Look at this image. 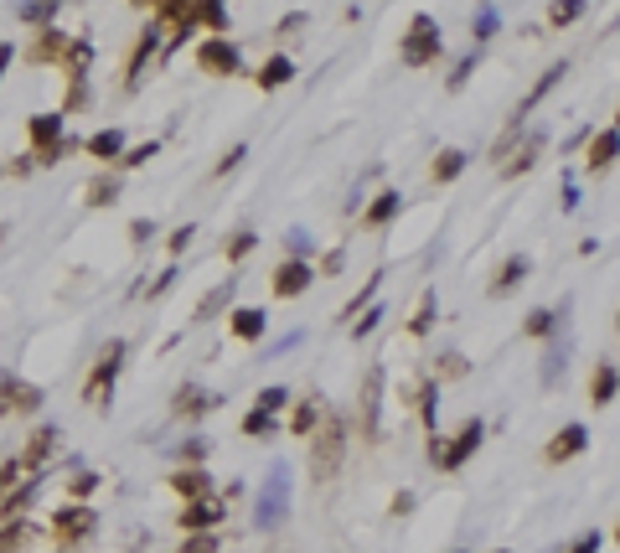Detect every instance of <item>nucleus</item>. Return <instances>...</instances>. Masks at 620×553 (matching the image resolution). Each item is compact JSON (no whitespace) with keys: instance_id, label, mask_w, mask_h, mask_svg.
Instances as JSON below:
<instances>
[{"instance_id":"f257e3e1","label":"nucleus","mask_w":620,"mask_h":553,"mask_svg":"<svg viewBox=\"0 0 620 553\" xmlns=\"http://www.w3.org/2000/svg\"><path fill=\"white\" fill-rule=\"evenodd\" d=\"M341 455H347V419L331 414L321 424V435L310 440V481H331L341 471Z\"/></svg>"},{"instance_id":"f03ea898","label":"nucleus","mask_w":620,"mask_h":553,"mask_svg":"<svg viewBox=\"0 0 620 553\" xmlns=\"http://www.w3.org/2000/svg\"><path fill=\"white\" fill-rule=\"evenodd\" d=\"M285 517H290V466H285V460H274V471H269V481L259 491V507H254V528L269 533Z\"/></svg>"},{"instance_id":"7ed1b4c3","label":"nucleus","mask_w":620,"mask_h":553,"mask_svg":"<svg viewBox=\"0 0 620 553\" xmlns=\"http://www.w3.org/2000/svg\"><path fill=\"white\" fill-rule=\"evenodd\" d=\"M119 357H124V342L114 336V342H104L99 362H93V373L83 383V404L88 409H109L114 404V378H119Z\"/></svg>"},{"instance_id":"20e7f679","label":"nucleus","mask_w":620,"mask_h":553,"mask_svg":"<svg viewBox=\"0 0 620 553\" xmlns=\"http://www.w3.org/2000/svg\"><path fill=\"white\" fill-rule=\"evenodd\" d=\"M398 57H403L409 68H429L434 57H440V26H434L429 16H414V21H409V32H403Z\"/></svg>"},{"instance_id":"39448f33","label":"nucleus","mask_w":620,"mask_h":553,"mask_svg":"<svg viewBox=\"0 0 620 553\" xmlns=\"http://www.w3.org/2000/svg\"><path fill=\"white\" fill-rule=\"evenodd\" d=\"M93 528H99V512L83 507V502L57 507V517H52V538H57V548H78V543H88Z\"/></svg>"},{"instance_id":"423d86ee","label":"nucleus","mask_w":620,"mask_h":553,"mask_svg":"<svg viewBox=\"0 0 620 553\" xmlns=\"http://www.w3.org/2000/svg\"><path fill=\"white\" fill-rule=\"evenodd\" d=\"M383 367H367V378H362V398H357V424H362V435L367 440H378L383 435Z\"/></svg>"},{"instance_id":"0eeeda50","label":"nucleus","mask_w":620,"mask_h":553,"mask_svg":"<svg viewBox=\"0 0 620 553\" xmlns=\"http://www.w3.org/2000/svg\"><path fill=\"white\" fill-rule=\"evenodd\" d=\"M197 68L212 73V78H233V73L243 68V57H238V47H233L228 37H207V42L197 47Z\"/></svg>"},{"instance_id":"6e6552de","label":"nucleus","mask_w":620,"mask_h":553,"mask_svg":"<svg viewBox=\"0 0 620 553\" xmlns=\"http://www.w3.org/2000/svg\"><path fill=\"white\" fill-rule=\"evenodd\" d=\"M481 440H486V424H481V419H465V424H460V435H455V440H445L440 471H460L465 460H471V455L481 450Z\"/></svg>"},{"instance_id":"1a4fd4ad","label":"nucleus","mask_w":620,"mask_h":553,"mask_svg":"<svg viewBox=\"0 0 620 553\" xmlns=\"http://www.w3.org/2000/svg\"><path fill=\"white\" fill-rule=\"evenodd\" d=\"M42 409V388L37 383H21L16 373L0 378V414H37Z\"/></svg>"},{"instance_id":"9d476101","label":"nucleus","mask_w":620,"mask_h":553,"mask_svg":"<svg viewBox=\"0 0 620 553\" xmlns=\"http://www.w3.org/2000/svg\"><path fill=\"white\" fill-rule=\"evenodd\" d=\"M310 280H316V269H310V259H285L274 269V295L279 300H295L310 290Z\"/></svg>"},{"instance_id":"9b49d317","label":"nucleus","mask_w":620,"mask_h":553,"mask_svg":"<svg viewBox=\"0 0 620 553\" xmlns=\"http://www.w3.org/2000/svg\"><path fill=\"white\" fill-rule=\"evenodd\" d=\"M223 497H202V502H186V512H181V533L192 538V533H212L217 522H223Z\"/></svg>"},{"instance_id":"f8f14e48","label":"nucleus","mask_w":620,"mask_h":553,"mask_svg":"<svg viewBox=\"0 0 620 553\" xmlns=\"http://www.w3.org/2000/svg\"><path fill=\"white\" fill-rule=\"evenodd\" d=\"M212 404H223V398H217V393H202L197 383H181L176 398H171V409H176L181 419H202V414H212Z\"/></svg>"},{"instance_id":"ddd939ff","label":"nucleus","mask_w":620,"mask_h":553,"mask_svg":"<svg viewBox=\"0 0 620 553\" xmlns=\"http://www.w3.org/2000/svg\"><path fill=\"white\" fill-rule=\"evenodd\" d=\"M620 161V130H600V135H589V156H584V166L589 171H610Z\"/></svg>"},{"instance_id":"4468645a","label":"nucleus","mask_w":620,"mask_h":553,"mask_svg":"<svg viewBox=\"0 0 620 553\" xmlns=\"http://www.w3.org/2000/svg\"><path fill=\"white\" fill-rule=\"evenodd\" d=\"M584 445H589V429L584 424H564V429H558V435L548 440V460H553V466H558V460H574V455H584Z\"/></svg>"},{"instance_id":"2eb2a0df","label":"nucleus","mask_w":620,"mask_h":553,"mask_svg":"<svg viewBox=\"0 0 620 553\" xmlns=\"http://www.w3.org/2000/svg\"><path fill=\"white\" fill-rule=\"evenodd\" d=\"M62 140H68V135H62V114H37V119H31V145H37L42 161L52 156Z\"/></svg>"},{"instance_id":"dca6fc26","label":"nucleus","mask_w":620,"mask_h":553,"mask_svg":"<svg viewBox=\"0 0 620 553\" xmlns=\"http://www.w3.org/2000/svg\"><path fill=\"white\" fill-rule=\"evenodd\" d=\"M171 491H176L181 502H202L207 491H212V476H207L202 466H181V471L171 476Z\"/></svg>"},{"instance_id":"f3484780","label":"nucleus","mask_w":620,"mask_h":553,"mask_svg":"<svg viewBox=\"0 0 620 553\" xmlns=\"http://www.w3.org/2000/svg\"><path fill=\"white\" fill-rule=\"evenodd\" d=\"M228 331L238 336V342H259L264 336V311L259 305H238V311H228Z\"/></svg>"},{"instance_id":"a211bd4d","label":"nucleus","mask_w":620,"mask_h":553,"mask_svg":"<svg viewBox=\"0 0 620 553\" xmlns=\"http://www.w3.org/2000/svg\"><path fill=\"white\" fill-rule=\"evenodd\" d=\"M68 52H73V42L62 37L57 26H47V32H42V42L26 52V63H62V57H68Z\"/></svg>"},{"instance_id":"6ab92c4d","label":"nucleus","mask_w":620,"mask_h":553,"mask_svg":"<svg viewBox=\"0 0 620 553\" xmlns=\"http://www.w3.org/2000/svg\"><path fill=\"white\" fill-rule=\"evenodd\" d=\"M57 435H62V429H57V424H37V435H31V440H26V455H21V466H26V471H37V466H42V460L52 455V445H57Z\"/></svg>"},{"instance_id":"aec40b11","label":"nucleus","mask_w":620,"mask_h":553,"mask_svg":"<svg viewBox=\"0 0 620 553\" xmlns=\"http://www.w3.org/2000/svg\"><path fill=\"white\" fill-rule=\"evenodd\" d=\"M409 398L419 404V419L429 424V435H434V424H440V383L424 378V383H414V388H409Z\"/></svg>"},{"instance_id":"412c9836","label":"nucleus","mask_w":620,"mask_h":553,"mask_svg":"<svg viewBox=\"0 0 620 553\" xmlns=\"http://www.w3.org/2000/svg\"><path fill=\"white\" fill-rule=\"evenodd\" d=\"M543 145H548V135H543V130H533V135L522 140V150H517V156H512V161H507L502 171H507V176H522V171H533V166H538V156H543Z\"/></svg>"},{"instance_id":"4be33fe9","label":"nucleus","mask_w":620,"mask_h":553,"mask_svg":"<svg viewBox=\"0 0 620 553\" xmlns=\"http://www.w3.org/2000/svg\"><path fill=\"white\" fill-rule=\"evenodd\" d=\"M527 269H533V264H527V254H512L502 269H496V280H491V295H507V290H517L522 280H527Z\"/></svg>"},{"instance_id":"5701e85b","label":"nucleus","mask_w":620,"mask_h":553,"mask_svg":"<svg viewBox=\"0 0 620 553\" xmlns=\"http://www.w3.org/2000/svg\"><path fill=\"white\" fill-rule=\"evenodd\" d=\"M155 32H161V26H145V37L135 42V52H130V78H124V88H140V73H145V63H150V52H155V42H161V37H155Z\"/></svg>"},{"instance_id":"b1692460","label":"nucleus","mask_w":620,"mask_h":553,"mask_svg":"<svg viewBox=\"0 0 620 553\" xmlns=\"http://www.w3.org/2000/svg\"><path fill=\"white\" fill-rule=\"evenodd\" d=\"M233 295H238V280H223V285H217V290H207V295H202V305H197V316H192V321H212L217 311H228V305H233Z\"/></svg>"},{"instance_id":"393cba45","label":"nucleus","mask_w":620,"mask_h":553,"mask_svg":"<svg viewBox=\"0 0 620 553\" xmlns=\"http://www.w3.org/2000/svg\"><path fill=\"white\" fill-rule=\"evenodd\" d=\"M460 171H465V150H440L434 166H429V181H434V187H450Z\"/></svg>"},{"instance_id":"a878e982","label":"nucleus","mask_w":620,"mask_h":553,"mask_svg":"<svg viewBox=\"0 0 620 553\" xmlns=\"http://www.w3.org/2000/svg\"><path fill=\"white\" fill-rule=\"evenodd\" d=\"M88 156H99V161H124V135L119 130H99V135H88Z\"/></svg>"},{"instance_id":"bb28decb","label":"nucleus","mask_w":620,"mask_h":553,"mask_svg":"<svg viewBox=\"0 0 620 553\" xmlns=\"http://www.w3.org/2000/svg\"><path fill=\"white\" fill-rule=\"evenodd\" d=\"M564 73H569V63H553V68H548V73H543V78L533 83V94H527V99H522V109H517L512 119H522V114H527V109H533V104H543V99L553 94V88H558V78H564Z\"/></svg>"},{"instance_id":"cd10ccee","label":"nucleus","mask_w":620,"mask_h":553,"mask_svg":"<svg viewBox=\"0 0 620 553\" xmlns=\"http://www.w3.org/2000/svg\"><path fill=\"white\" fill-rule=\"evenodd\" d=\"M615 393H620V373H615L610 362H600V367H595V378H589V398H595V404H610Z\"/></svg>"},{"instance_id":"c85d7f7f","label":"nucleus","mask_w":620,"mask_h":553,"mask_svg":"<svg viewBox=\"0 0 620 553\" xmlns=\"http://www.w3.org/2000/svg\"><path fill=\"white\" fill-rule=\"evenodd\" d=\"M295 78V63H290V57H269V63L259 68V88H264V94H269V88H285Z\"/></svg>"},{"instance_id":"c756f323","label":"nucleus","mask_w":620,"mask_h":553,"mask_svg":"<svg viewBox=\"0 0 620 553\" xmlns=\"http://www.w3.org/2000/svg\"><path fill=\"white\" fill-rule=\"evenodd\" d=\"M31 497H37V481H26V486H16L6 502H0V517L6 522H21L26 517V507H31Z\"/></svg>"},{"instance_id":"7c9ffc66","label":"nucleus","mask_w":620,"mask_h":553,"mask_svg":"<svg viewBox=\"0 0 620 553\" xmlns=\"http://www.w3.org/2000/svg\"><path fill=\"white\" fill-rule=\"evenodd\" d=\"M83 202H88V207H114V202H119V181H114V176H99V181H88Z\"/></svg>"},{"instance_id":"2f4dec72","label":"nucleus","mask_w":620,"mask_h":553,"mask_svg":"<svg viewBox=\"0 0 620 553\" xmlns=\"http://www.w3.org/2000/svg\"><path fill=\"white\" fill-rule=\"evenodd\" d=\"M496 26H502V11H496V6H481V11L471 16V37H476V47L496 37Z\"/></svg>"},{"instance_id":"473e14b6","label":"nucleus","mask_w":620,"mask_h":553,"mask_svg":"<svg viewBox=\"0 0 620 553\" xmlns=\"http://www.w3.org/2000/svg\"><path fill=\"white\" fill-rule=\"evenodd\" d=\"M393 212H398V192H378V202H372V207L362 212V223H367V228H383V223L393 218Z\"/></svg>"},{"instance_id":"72a5a7b5","label":"nucleus","mask_w":620,"mask_h":553,"mask_svg":"<svg viewBox=\"0 0 620 553\" xmlns=\"http://www.w3.org/2000/svg\"><path fill=\"white\" fill-rule=\"evenodd\" d=\"M434 316H440V305H434V290H424V300H419V311H414V321H409V331H414V336H429V326H434Z\"/></svg>"},{"instance_id":"f704fd0d","label":"nucleus","mask_w":620,"mask_h":553,"mask_svg":"<svg viewBox=\"0 0 620 553\" xmlns=\"http://www.w3.org/2000/svg\"><path fill=\"white\" fill-rule=\"evenodd\" d=\"M269 429H274V414H269V409H259V404H254V409L243 414V435H248V440L269 435Z\"/></svg>"},{"instance_id":"c9c22d12","label":"nucleus","mask_w":620,"mask_h":553,"mask_svg":"<svg viewBox=\"0 0 620 553\" xmlns=\"http://www.w3.org/2000/svg\"><path fill=\"white\" fill-rule=\"evenodd\" d=\"M26 538H31V522L26 517L21 522H6V528H0V553H16Z\"/></svg>"},{"instance_id":"e433bc0d","label":"nucleus","mask_w":620,"mask_h":553,"mask_svg":"<svg viewBox=\"0 0 620 553\" xmlns=\"http://www.w3.org/2000/svg\"><path fill=\"white\" fill-rule=\"evenodd\" d=\"M88 57H93V47H88V37H78L73 52H68V78H83L88 73Z\"/></svg>"},{"instance_id":"4c0bfd02","label":"nucleus","mask_w":620,"mask_h":553,"mask_svg":"<svg viewBox=\"0 0 620 553\" xmlns=\"http://www.w3.org/2000/svg\"><path fill=\"white\" fill-rule=\"evenodd\" d=\"M522 331H527V336H553V331H558V316H553V311H533V316L522 321Z\"/></svg>"},{"instance_id":"58836bf2","label":"nucleus","mask_w":620,"mask_h":553,"mask_svg":"<svg viewBox=\"0 0 620 553\" xmlns=\"http://www.w3.org/2000/svg\"><path fill=\"white\" fill-rule=\"evenodd\" d=\"M52 16H57L52 0H37V6H21V21H26V26H52Z\"/></svg>"},{"instance_id":"ea45409f","label":"nucleus","mask_w":620,"mask_h":553,"mask_svg":"<svg viewBox=\"0 0 620 553\" xmlns=\"http://www.w3.org/2000/svg\"><path fill=\"white\" fill-rule=\"evenodd\" d=\"M316 424H321V409H316V404H300V409H295V419H290L295 435H310Z\"/></svg>"},{"instance_id":"a19ab883","label":"nucleus","mask_w":620,"mask_h":553,"mask_svg":"<svg viewBox=\"0 0 620 553\" xmlns=\"http://www.w3.org/2000/svg\"><path fill=\"white\" fill-rule=\"evenodd\" d=\"M254 404H259V409H269V414H279V409H285V404H290V393H285V388H279V383H269V388H264V393L254 398Z\"/></svg>"},{"instance_id":"79ce46f5","label":"nucleus","mask_w":620,"mask_h":553,"mask_svg":"<svg viewBox=\"0 0 620 553\" xmlns=\"http://www.w3.org/2000/svg\"><path fill=\"white\" fill-rule=\"evenodd\" d=\"M476 63H481V52H465V57H460V63H455V73H450L445 83H450V88H465V78H471V73H476Z\"/></svg>"},{"instance_id":"37998d69","label":"nucleus","mask_w":620,"mask_h":553,"mask_svg":"<svg viewBox=\"0 0 620 553\" xmlns=\"http://www.w3.org/2000/svg\"><path fill=\"white\" fill-rule=\"evenodd\" d=\"M254 243H259V233H233V243H228L223 254L238 264V259H248V254H254Z\"/></svg>"},{"instance_id":"c03bdc74","label":"nucleus","mask_w":620,"mask_h":553,"mask_svg":"<svg viewBox=\"0 0 620 553\" xmlns=\"http://www.w3.org/2000/svg\"><path fill=\"white\" fill-rule=\"evenodd\" d=\"M176 553H217V533H192V538H181Z\"/></svg>"},{"instance_id":"a18cd8bd","label":"nucleus","mask_w":620,"mask_h":553,"mask_svg":"<svg viewBox=\"0 0 620 553\" xmlns=\"http://www.w3.org/2000/svg\"><path fill=\"white\" fill-rule=\"evenodd\" d=\"M16 476H21V460H0V502L16 491Z\"/></svg>"},{"instance_id":"49530a36","label":"nucleus","mask_w":620,"mask_h":553,"mask_svg":"<svg viewBox=\"0 0 620 553\" xmlns=\"http://www.w3.org/2000/svg\"><path fill=\"white\" fill-rule=\"evenodd\" d=\"M68 491H73V497H78V502H88V497H93V491H99V476H93V471H78Z\"/></svg>"},{"instance_id":"de8ad7c7","label":"nucleus","mask_w":620,"mask_h":553,"mask_svg":"<svg viewBox=\"0 0 620 553\" xmlns=\"http://www.w3.org/2000/svg\"><path fill=\"white\" fill-rule=\"evenodd\" d=\"M155 150H161V140H145V145H130V150H124V166H145V161L155 156Z\"/></svg>"},{"instance_id":"09e8293b","label":"nucleus","mask_w":620,"mask_h":553,"mask_svg":"<svg viewBox=\"0 0 620 553\" xmlns=\"http://www.w3.org/2000/svg\"><path fill=\"white\" fill-rule=\"evenodd\" d=\"M579 16H584L579 0H569V6H553V11H548V21H553V26H569V21H579Z\"/></svg>"},{"instance_id":"8fccbe9b","label":"nucleus","mask_w":620,"mask_h":553,"mask_svg":"<svg viewBox=\"0 0 620 553\" xmlns=\"http://www.w3.org/2000/svg\"><path fill=\"white\" fill-rule=\"evenodd\" d=\"M285 249H290V259H305V254H310V238H305V228H290V233H285Z\"/></svg>"},{"instance_id":"3c124183","label":"nucleus","mask_w":620,"mask_h":553,"mask_svg":"<svg viewBox=\"0 0 620 553\" xmlns=\"http://www.w3.org/2000/svg\"><path fill=\"white\" fill-rule=\"evenodd\" d=\"M440 378H465V357L460 352H445L440 357Z\"/></svg>"},{"instance_id":"603ef678","label":"nucleus","mask_w":620,"mask_h":553,"mask_svg":"<svg viewBox=\"0 0 620 553\" xmlns=\"http://www.w3.org/2000/svg\"><path fill=\"white\" fill-rule=\"evenodd\" d=\"M202 21L212 26V32H228V11H223V6H212V0L202 6Z\"/></svg>"},{"instance_id":"864d4df0","label":"nucleus","mask_w":620,"mask_h":553,"mask_svg":"<svg viewBox=\"0 0 620 553\" xmlns=\"http://www.w3.org/2000/svg\"><path fill=\"white\" fill-rule=\"evenodd\" d=\"M176 455L186 460V466H197V460L207 455V440H186V445H176Z\"/></svg>"},{"instance_id":"5fc2aeb1","label":"nucleus","mask_w":620,"mask_h":553,"mask_svg":"<svg viewBox=\"0 0 620 553\" xmlns=\"http://www.w3.org/2000/svg\"><path fill=\"white\" fill-rule=\"evenodd\" d=\"M243 156H248V145H233V150H228V156H223V161H217V176H228V171H238V161H243Z\"/></svg>"},{"instance_id":"6e6d98bb","label":"nucleus","mask_w":620,"mask_h":553,"mask_svg":"<svg viewBox=\"0 0 620 553\" xmlns=\"http://www.w3.org/2000/svg\"><path fill=\"white\" fill-rule=\"evenodd\" d=\"M171 280H176V269H166V274H155V280H150V290H145V300H155V295H166V290H171Z\"/></svg>"},{"instance_id":"4d7b16f0","label":"nucleus","mask_w":620,"mask_h":553,"mask_svg":"<svg viewBox=\"0 0 620 553\" xmlns=\"http://www.w3.org/2000/svg\"><path fill=\"white\" fill-rule=\"evenodd\" d=\"M378 321H383V305H372V311H367V316H362V321L352 326V336H367V331L378 326Z\"/></svg>"},{"instance_id":"13d9d810","label":"nucleus","mask_w":620,"mask_h":553,"mask_svg":"<svg viewBox=\"0 0 620 553\" xmlns=\"http://www.w3.org/2000/svg\"><path fill=\"white\" fill-rule=\"evenodd\" d=\"M130 238H135V243L155 238V223H150V218H135V223H130Z\"/></svg>"},{"instance_id":"bf43d9fd","label":"nucleus","mask_w":620,"mask_h":553,"mask_svg":"<svg viewBox=\"0 0 620 553\" xmlns=\"http://www.w3.org/2000/svg\"><path fill=\"white\" fill-rule=\"evenodd\" d=\"M569 553H600V533H584V538H574V548Z\"/></svg>"},{"instance_id":"052dcab7","label":"nucleus","mask_w":620,"mask_h":553,"mask_svg":"<svg viewBox=\"0 0 620 553\" xmlns=\"http://www.w3.org/2000/svg\"><path fill=\"white\" fill-rule=\"evenodd\" d=\"M166 243H171V254H181V249H186V243H192V228H176V233H171Z\"/></svg>"},{"instance_id":"680f3d73","label":"nucleus","mask_w":620,"mask_h":553,"mask_svg":"<svg viewBox=\"0 0 620 553\" xmlns=\"http://www.w3.org/2000/svg\"><path fill=\"white\" fill-rule=\"evenodd\" d=\"M393 512H398V517L414 512V497H409V491H398V497H393Z\"/></svg>"},{"instance_id":"e2e57ef3","label":"nucleus","mask_w":620,"mask_h":553,"mask_svg":"<svg viewBox=\"0 0 620 553\" xmlns=\"http://www.w3.org/2000/svg\"><path fill=\"white\" fill-rule=\"evenodd\" d=\"M11 57H16V47H11V42H0V73L11 68Z\"/></svg>"},{"instance_id":"0e129e2a","label":"nucleus","mask_w":620,"mask_h":553,"mask_svg":"<svg viewBox=\"0 0 620 553\" xmlns=\"http://www.w3.org/2000/svg\"><path fill=\"white\" fill-rule=\"evenodd\" d=\"M615 130H620V114H615Z\"/></svg>"},{"instance_id":"69168bd1","label":"nucleus","mask_w":620,"mask_h":553,"mask_svg":"<svg viewBox=\"0 0 620 553\" xmlns=\"http://www.w3.org/2000/svg\"><path fill=\"white\" fill-rule=\"evenodd\" d=\"M615 543H620V528H615Z\"/></svg>"},{"instance_id":"338daca9","label":"nucleus","mask_w":620,"mask_h":553,"mask_svg":"<svg viewBox=\"0 0 620 553\" xmlns=\"http://www.w3.org/2000/svg\"><path fill=\"white\" fill-rule=\"evenodd\" d=\"M496 553H507V548H496Z\"/></svg>"},{"instance_id":"774afa93","label":"nucleus","mask_w":620,"mask_h":553,"mask_svg":"<svg viewBox=\"0 0 620 553\" xmlns=\"http://www.w3.org/2000/svg\"><path fill=\"white\" fill-rule=\"evenodd\" d=\"M615 326H620V321H615Z\"/></svg>"}]
</instances>
